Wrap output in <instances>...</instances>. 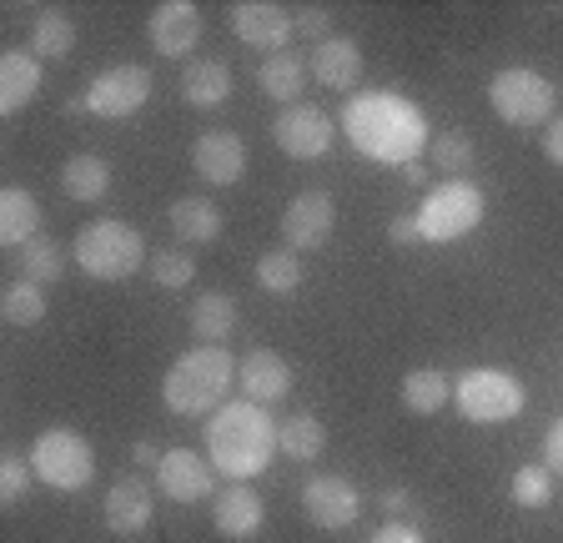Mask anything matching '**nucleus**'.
Returning a JSON list of instances; mask_svg holds the SVG:
<instances>
[{"label":"nucleus","mask_w":563,"mask_h":543,"mask_svg":"<svg viewBox=\"0 0 563 543\" xmlns=\"http://www.w3.org/2000/svg\"><path fill=\"white\" fill-rule=\"evenodd\" d=\"M15 267H21L25 282H41V287H46V282H56L60 272H66V252H60L56 236L41 232L35 242H25V247H21V262H15Z\"/></svg>","instance_id":"7c9ffc66"},{"label":"nucleus","mask_w":563,"mask_h":543,"mask_svg":"<svg viewBox=\"0 0 563 543\" xmlns=\"http://www.w3.org/2000/svg\"><path fill=\"white\" fill-rule=\"evenodd\" d=\"M201 41V11L191 0H166L152 11V46L156 56H191Z\"/></svg>","instance_id":"f3484780"},{"label":"nucleus","mask_w":563,"mask_h":543,"mask_svg":"<svg viewBox=\"0 0 563 543\" xmlns=\"http://www.w3.org/2000/svg\"><path fill=\"white\" fill-rule=\"evenodd\" d=\"M191 166H197L201 181H211V187H236L246 171V142L236 131H207L191 146Z\"/></svg>","instance_id":"4468645a"},{"label":"nucleus","mask_w":563,"mask_h":543,"mask_svg":"<svg viewBox=\"0 0 563 543\" xmlns=\"http://www.w3.org/2000/svg\"><path fill=\"white\" fill-rule=\"evenodd\" d=\"M76 262L96 282H121V277L146 267V242H141L136 226L106 217V222H91L76 236Z\"/></svg>","instance_id":"20e7f679"},{"label":"nucleus","mask_w":563,"mask_h":543,"mask_svg":"<svg viewBox=\"0 0 563 543\" xmlns=\"http://www.w3.org/2000/svg\"><path fill=\"white\" fill-rule=\"evenodd\" d=\"M232 66L227 60H191L181 71V101L197 111H217L232 101Z\"/></svg>","instance_id":"412c9836"},{"label":"nucleus","mask_w":563,"mask_h":543,"mask_svg":"<svg viewBox=\"0 0 563 543\" xmlns=\"http://www.w3.org/2000/svg\"><path fill=\"white\" fill-rule=\"evenodd\" d=\"M332 222H338V207H332L328 191H302V197H292V201H287V212H282V236H287V252L328 247Z\"/></svg>","instance_id":"f8f14e48"},{"label":"nucleus","mask_w":563,"mask_h":543,"mask_svg":"<svg viewBox=\"0 0 563 543\" xmlns=\"http://www.w3.org/2000/svg\"><path fill=\"white\" fill-rule=\"evenodd\" d=\"M146 101H152V71L146 66H111V71H101L70 101V111H91V117L121 121V117H136Z\"/></svg>","instance_id":"1a4fd4ad"},{"label":"nucleus","mask_w":563,"mask_h":543,"mask_svg":"<svg viewBox=\"0 0 563 543\" xmlns=\"http://www.w3.org/2000/svg\"><path fill=\"white\" fill-rule=\"evenodd\" d=\"M31 468L35 478L46 488H60V494H76L96 478V453L81 433H70V428H46V433L31 443Z\"/></svg>","instance_id":"39448f33"},{"label":"nucleus","mask_w":563,"mask_h":543,"mask_svg":"<svg viewBox=\"0 0 563 543\" xmlns=\"http://www.w3.org/2000/svg\"><path fill=\"white\" fill-rule=\"evenodd\" d=\"M131 458H136V463H152V468H162V458H166V453L156 448V443H146V437H141L136 448H131Z\"/></svg>","instance_id":"37998d69"},{"label":"nucleus","mask_w":563,"mask_h":543,"mask_svg":"<svg viewBox=\"0 0 563 543\" xmlns=\"http://www.w3.org/2000/svg\"><path fill=\"white\" fill-rule=\"evenodd\" d=\"M41 60L31 56V51H5L0 56V111L11 117V111L31 107L35 91H41Z\"/></svg>","instance_id":"4be33fe9"},{"label":"nucleus","mask_w":563,"mask_h":543,"mask_svg":"<svg viewBox=\"0 0 563 543\" xmlns=\"http://www.w3.org/2000/svg\"><path fill=\"white\" fill-rule=\"evenodd\" d=\"M236 378H242V392L252 402H277L287 398V388H292V363L282 353H272V347H257V353H246L242 367H236Z\"/></svg>","instance_id":"6ab92c4d"},{"label":"nucleus","mask_w":563,"mask_h":543,"mask_svg":"<svg viewBox=\"0 0 563 543\" xmlns=\"http://www.w3.org/2000/svg\"><path fill=\"white\" fill-rule=\"evenodd\" d=\"M211 458H201V453L191 448H172L162 458V468H156V488H162L172 503H201V498H211Z\"/></svg>","instance_id":"2eb2a0df"},{"label":"nucleus","mask_w":563,"mask_h":543,"mask_svg":"<svg viewBox=\"0 0 563 543\" xmlns=\"http://www.w3.org/2000/svg\"><path fill=\"white\" fill-rule=\"evenodd\" d=\"M236 357L227 347H191L172 363L162 383V398L172 413L181 418H211L227 402V392L236 388Z\"/></svg>","instance_id":"7ed1b4c3"},{"label":"nucleus","mask_w":563,"mask_h":543,"mask_svg":"<svg viewBox=\"0 0 563 543\" xmlns=\"http://www.w3.org/2000/svg\"><path fill=\"white\" fill-rule=\"evenodd\" d=\"M191 332L201 347H222L236 332V302L227 292H201L191 302Z\"/></svg>","instance_id":"b1692460"},{"label":"nucleus","mask_w":563,"mask_h":543,"mask_svg":"<svg viewBox=\"0 0 563 543\" xmlns=\"http://www.w3.org/2000/svg\"><path fill=\"white\" fill-rule=\"evenodd\" d=\"M282 453L277 443V418L252 398L222 402L207 418V458L211 468H222L232 484H252L257 473L272 468V458Z\"/></svg>","instance_id":"f03ea898"},{"label":"nucleus","mask_w":563,"mask_h":543,"mask_svg":"<svg viewBox=\"0 0 563 543\" xmlns=\"http://www.w3.org/2000/svg\"><path fill=\"white\" fill-rule=\"evenodd\" d=\"M172 232L181 236V242H217L222 236V212H217V201L207 197H181L172 201Z\"/></svg>","instance_id":"393cba45"},{"label":"nucleus","mask_w":563,"mask_h":543,"mask_svg":"<svg viewBox=\"0 0 563 543\" xmlns=\"http://www.w3.org/2000/svg\"><path fill=\"white\" fill-rule=\"evenodd\" d=\"M302 513L317 523V529H347V523H357V513H363V494L347 484V478H338V473H317V478H307L302 488Z\"/></svg>","instance_id":"9b49d317"},{"label":"nucleus","mask_w":563,"mask_h":543,"mask_svg":"<svg viewBox=\"0 0 563 543\" xmlns=\"http://www.w3.org/2000/svg\"><path fill=\"white\" fill-rule=\"evenodd\" d=\"M448 392H453V383H448V373H438V367H418V373H408L402 378V402H408V413H438L448 402Z\"/></svg>","instance_id":"c756f323"},{"label":"nucleus","mask_w":563,"mask_h":543,"mask_svg":"<svg viewBox=\"0 0 563 543\" xmlns=\"http://www.w3.org/2000/svg\"><path fill=\"white\" fill-rule=\"evenodd\" d=\"M272 136H277V146L287 156L317 162V156H328V146H332V121H328V111H317V107H287L272 121Z\"/></svg>","instance_id":"ddd939ff"},{"label":"nucleus","mask_w":563,"mask_h":543,"mask_svg":"<svg viewBox=\"0 0 563 543\" xmlns=\"http://www.w3.org/2000/svg\"><path fill=\"white\" fill-rule=\"evenodd\" d=\"M307 71L328 86V91H352V86L363 81V46L352 36L322 41V46H312V56H307Z\"/></svg>","instance_id":"a211bd4d"},{"label":"nucleus","mask_w":563,"mask_h":543,"mask_svg":"<svg viewBox=\"0 0 563 543\" xmlns=\"http://www.w3.org/2000/svg\"><path fill=\"white\" fill-rule=\"evenodd\" d=\"M483 212H488V201H483V191L473 181H448V187H438L422 201L418 212L422 242H457V236H468L483 222Z\"/></svg>","instance_id":"6e6552de"},{"label":"nucleus","mask_w":563,"mask_h":543,"mask_svg":"<svg viewBox=\"0 0 563 543\" xmlns=\"http://www.w3.org/2000/svg\"><path fill=\"white\" fill-rule=\"evenodd\" d=\"M514 498H518L523 508L553 503V473H549V468H518V473H514Z\"/></svg>","instance_id":"e433bc0d"},{"label":"nucleus","mask_w":563,"mask_h":543,"mask_svg":"<svg viewBox=\"0 0 563 543\" xmlns=\"http://www.w3.org/2000/svg\"><path fill=\"white\" fill-rule=\"evenodd\" d=\"M543 463H549V473H563V418H553L549 437H543Z\"/></svg>","instance_id":"58836bf2"},{"label":"nucleus","mask_w":563,"mask_h":543,"mask_svg":"<svg viewBox=\"0 0 563 543\" xmlns=\"http://www.w3.org/2000/svg\"><path fill=\"white\" fill-rule=\"evenodd\" d=\"M387 236H393L398 247H412V242H422V226H418V217H393V226H387Z\"/></svg>","instance_id":"ea45409f"},{"label":"nucleus","mask_w":563,"mask_h":543,"mask_svg":"<svg viewBox=\"0 0 563 543\" xmlns=\"http://www.w3.org/2000/svg\"><path fill=\"white\" fill-rule=\"evenodd\" d=\"M543 156H549L553 166H563V117L549 121V131H543Z\"/></svg>","instance_id":"79ce46f5"},{"label":"nucleus","mask_w":563,"mask_h":543,"mask_svg":"<svg viewBox=\"0 0 563 543\" xmlns=\"http://www.w3.org/2000/svg\"><path fill=\"white\" fill-rule=\"evenodd\" d=\"M76 51V25L66 11H41L31 21V56L35 60H66Z\"/></svg>","instance_id":"cd10ccee"},{"label":"nucleus","mask_w":563,"mask_h":543,"mask_svg":"<svg viewBox=\"0 0 563 543\" xmlns=\"http://www.w3.org/2000/svg\"><path fill=\"white\" fill-rule=\"evenodd\" d=\"M31 458H21V453H5V463H0V498H5V508H15L25 494H31Z\"/></svg>","instance_id":"c9c22d12"},{"label":"nucleus","mask_w":563,"mask_h":543,"mask_svg":"<svg viewBox=\"0 0 563 543\" xmlns=\"http://www.w3.org/2000/svg\"><path fill=\"white\" fill-rule=\"evenodd\" d=\"M60 187H66L70 201H101L106 191H111V166L91 152H76L60 166Z\"/></svg>","instance_id":"a878e982"},{"label":"nucleus","mask_w":563,"mask_h":543,"mask_svg":"<svg viewBox=\"0 0 563 543\" xmlns=\"http://www.w3.org/2000/svg\"><path fill=\"white\" fill-rule=\"evenodd\" d=\"M146 267H152L156 287H166V292H181V287H191V277H197V262H191L187 252H156Z\"/></svg>","instance_id":"f704fd0d"},{"label":"nucleus","mask_w":563,"mask_h":543,"mask_svg":"<svg viewBox=\"0 0 563 543\" xmlns=\"http://www.w3.org/2000/svg\"><path fill=\"white\" fill-rule=\"evenodd\" d=\"M453 398L468 423H508V418L523 413L528 392L504 367H473V373H463V378L453 383Z\"/></svg>","instance_id":"423d86ee"},{"label":"nucleus","mask_w":563,"mask_h":543,"mask_svg":"<svg viewBox=\"0 0 563 543\" xmlns=\"http://www.w3.org/2000/svg\"><path fill=\"white\" fill-rule=\"evenodd\" d=\"M433 166L443 171L448 181L468 177V171H473V142L463 136V131H448V136H438V142H433Z\"/></svg>","instance_id":"72a5a7b5"},{"label":"nucleus","mask_w":563,"mask_h":543,"mask_svg":"<svg viewBox=\"0 0 563 543\" xmlns=\"http://www.w3.org/2000/svg\"><path fill=\"white\" fill-rule=\"evenodd\" d=\"M35 236H41V207H35V197L21 187L0 191V242L21 252Z\"/></svg>","instance_id":"5701e85b"},{"label":"nucleus","mask_w":563,"mask_h":543,"mask_svg":"<svg viewBox=\"0 0 563 543\" xmlns=\"http://www.w3.org/2000/svg\"><path fill=\"white\" fill-rule=\"evenodd\" d=\"M277 443L292 463H312V458H322V448H328V428L317 423V413H287L277 423Z\"/></svg>","instance_id":"bb28decb"},{"label":"nucleus","mask_w":563,"mask_h":543,"mask_svg":"<svg viewBox=\"0 0 563 543\" xmlns=\"http://www.w3.org/2000/svg\"><path fill=\"white\" fill-rule=\"evenodd\" d=\"M211 519H217V533H227V539H257L262 523H267V508H262V498L246 484H232L217 494Z\"/></svg>","instance_id":"aec40b11"},{"label":"nucleus","mask_w":563,"mask_h":543,"mask_svg":"<svg viewBox=\"0 0 563 543\" xmlns=\"http://www.w3.org/2000/svg\"><path fill=\"white\" fill-rule=\"evenodd\" d=\"M342 131L363 156L383 166H412L428 142V117L398 91H357L342 107Z\"/></svg>","instance_id":"f257e3e1"},{"label":"nucleus","mask_w":563,"mask_h":543,"mask_svg":"<svg viewBox=\"0 0 563 543\" xmlns=\"http://www.w3.org/2000/svg\"><path fill=\"white\" fill-rule=\"evenodd\" d=\"M292 21H297V36H312L317 46L332 41V15L322 5H302V11H292Z\"/></svg>","instance_id":"4c0bfd02"},{"label":"nucleus","mask_w":563,"mask_h":543,"mask_svg":"<svg viewBox=\"0 0 563 543\" xmlns=\"http://www.w3.org/2000/svg\"><path fill=\"white\" fill-rule=\"evenodd\" d=\"M408 503H412V498L402 494V488H387V494H383V508H387V513H402Z\"/></svg>","instance_id":"c03bdc74"},{"label":"nucleus","mask_w":563,"mask_h":543,"mask_svg":"<svg viewBox=\"0 0 563 543\" xmlns=\"http://www.w3.org/2000/svg\"><path fill=\"white\" fill-rule=\"evenodd\" d=\"M297 282H302V262H297V252H267V257H257V287L272 297H287L297 292Z\"/></svg>","instance_id":"473e14b6"},{"label":"nucleus","mask_w":563,"mask_h":543,"mask_svg":"<svg viewBox=\"0 0 563 543\" xmlns=\"http://www.w3.org/2000/svg\"><path fill=\"white\" fill-rule=\"evenodd\" d=\"M307 60L292 56V51H282V56H267L262 60V71H257V86L272 96V101H297L307 86Z\"/></svg>","instance_id":"c85d7f7f"},{"label":"nucleus","mask_w":563,"mask_h":543,"mask_svg":"<svg viewBox=\"0 0 563 543\" xmlns=\"http://www.w3.org/2000/svg\"><path fill=\"white\" fill-rule=\"evenodd\" d=\"M488 101L508 126H539L553 117V81L528 66H508L488 81Z\"/></svg>","instance_id":"0eeeda50"},{"label":"nucleus","mask_w":563,"mask_h":543,"mask_svg":"<svg viewBox=\"0 0 563 543\" xmlns=\"http://www.w3.org/2000/svg\"><path fill=\"white\" fill-rule=\"evenodd\" d=\"M232 31L242 46L282 56L287 41L297 36V21H292V11H282L272 0H242V5H232Z\"/></svg>","instance_id":"9d476101"},{"label":"nucleus","mask_w":563,"mask_h":543,"mask_svg":"<svg viewBox=\"0 0 563 543\" xmlns=\"http://www.w3.org/2000/svg\"><path fill=\"white\" fill-rule=\"evenodd\" d=\"M367 543H422V533L408 529V523H383V529H377Z\"/></svg>","instance_id":"a19ab883"},{"label":"nucleus","mask_w":563,"mask_h":543,"mask_svg":"<svg viewBox=\"0 0 563 543\" xmlns=\"http://www.w3.org/2000/svg\"><path fill=\"white\" fill-rule=\"evenodd\" d=\"M156 513V494L146 478H117V484L106 488V529L121 533V539H131V533H141L146 523H152Z\"/></svg>","instance_id":"dca6fc26"},{"label":"nucleus","mask_w":563,"mask_h":543,"mask_svg":"<svg viewBox=\"0 0 563 543\" xmlns=\"http://www.w3.org/2000/svg\"><path fill=\"white\" fill-rule=\"evenodd\" d=\"M0 312L11 328H35V322H46V287L41 282H11L5 297H0Z\"/></svg>","instance_id":"2f4dec72"}]
</instances>
